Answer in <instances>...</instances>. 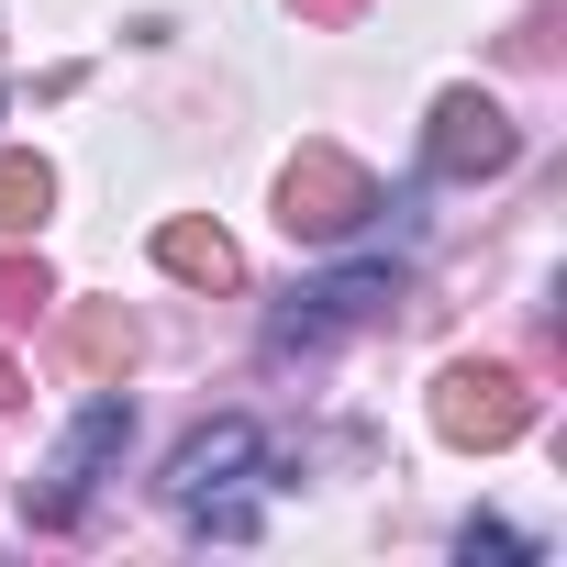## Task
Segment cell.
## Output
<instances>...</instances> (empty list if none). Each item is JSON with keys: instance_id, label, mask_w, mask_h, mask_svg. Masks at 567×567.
Here are the masks:
<instances>
[{"instance_id": "4", "label": "cell", "mask_w": 567, "mask_h": 567, "mask_svg": "<svg viewBox=\"0 0 567 567\" xmlns=\"http://www.w3.org/2000/svg\"><path fill=\"white\" fill-rule=\"evenodd\" d=\"M423 167L434 178H501L512 167V123L489 90H445L434 101V134H423Z\"/></svg>"}, {"instance_id": "1", "label": "cell", "mask_w": 567, "mask_h": 567, "mask_svg": "<svg viewBox=\"0 0 567 567\" xmlns=\"http://www.w3.org/2000/svg\"><path fill=\"white\" fill-rule=\"evenodd\" d=\"M123 445H134V401H123V390H90V401H79V423L56 434V456L23 478V512H34L45 534H56V523H79V512H90V489L112 478V456H123Z\"/></svg>"}, {"instance_id": "6", "label": "cell", "mask_w": 567, "mask_h": 567, "mask_svg": "<svg viewBox=\"0 0 567 567\" xmlns=\"http://www.w3.org/2000/svg\"><path fill=\"white\" fill-rule=\"evenodd\" d=\"M267 467V445H256V423H212V434H189L178 456H167V501L178 512H212L223 489H245Z\"/></svg>"}, {"instance_id": "5", "label": "cell", "mask_w": 567, "mask_h": 567, "mask_svg": "<svg viewBox=\"0 0 567 567\" xmlns=\"http://www.w3.org/2000/svg\"><path fill=\"white\" fill-rule=\"evenodd\" d=\"M523 423H534V401H523L512 368H445V390H434V434L445 445H512Z\"/></svg>"}, {"instance_id": "11", "label": "cell", "mask_w": 567, "mask_h": 567, "mask_svg": "<svg viewBox=\"0 0 567 567\" xmlns=\"http://www.w3.org/2000/svg\"><path fill=\"white\" fill-rule=\"evenodd\" d=\"M123 346H134V334H123V323H112V312H90V323H79V357H90V368H112V357H123Z\"/></svg>"}, {"instance_id": "7", "label": "cell", "mask_w": 567, "mask_h": 567, "mask_svg": "<svg viewBox=\"0 0 567 567\" xmlns=\"http://www.w3.org/2000/svg\"><path fill=\"white\" fill-rule=\"evenodd\" d=\"M156 267L189 278V290H234V278H245V256H234L223 223H156Z\"/></svg>"}, {"instance_id": "10", "label": "cell", "mask_w": 567, "mask_h": 567, "mask_svg": "<svg viewBox=\"0 0 567 567\" xmlns=\"http://www.w3.org/2000/svg\"><path fill=\"white\" fill-rule=\"evenodd\" d=\"M456 556H467V567H478V556H534V545H523V534H512V523H467V534H456Z\"/></svg>"}, {"instance_id": "3", "label": "cell", "mask_w": 567, "mask_h": 567, "mask_svg": "<svg viewBox=\"0 0 567 567\" xmlns=\"http://www.w3.org/2000/svg\"><path fill=\"white\" fill-rule=\"evenodd\" d=\"M390 290H401L390 267H334V278H312V290H290V312L267 323V346H278V357H290V346H334V334L368 323Z\"/></svg>"}, {"instance_id": "2", "label": "cell", "mask_w": 567, "mask_h": 567, "mask_svg": "<svg viewBox=\"0 0 567 567\" xmlns=\"http://www.w3.org/2000/svg\"><path fill=\"white\" fill-rule=\"evenodd\" d=\"M368 212H379V178H368L346 145H301L290 178H278V223H290L301 245H346Z\"/></svg>"}, {"instance_id": "13", "label": "cell", "mask_w": 567, "mask_h": 567, "mask_svg": "<svg viewBox=\"0 0 567 567\" xmlns=\"http://www.w3.org/2000/svg\"><path fill=\"white\" fill-rule=\"evenodd\" d=\"M301 12H357V0H301Z\"/></svg>"}, {"instance_id": "8", "label": "cell", "mask_w": 567, "mask_h": 567, "mask_svg": "<svg viewBox=\"0 0 567 567\" xmlns=\"http://www.w3.org/2000/svg\"><path fill=\"white\" fill-rule=\"evenodd\" d=\"M45 200H56L45 156H0V234H34V223H45Z\"/></svg>"}, {"instance_id": "12", "label": "cell", "mask_w": 567, "mask_h": 567, "mask_svg": "<svg viewBox=\"0 0 567 567\" xmlns=\"http://www.w3.org/2000/svg\"><path fill=\"white\" fill-rule=\"evenodd\" d=\"M12 390H23V368H12V357H0V401H12Z\"/></svg>"}, {"instance_id": "9", "label": "cell", "mask_w": 567, "mask_h": 567, "mask_svg": "<svg viewBox=\"0 0 567 567\" xmlns=\"http://www.w3.org/2000/svg\"><path fill=\"white\" fill-rule=\"evenodd\" d=\"M23 312H45V267L34 256H0V323H23Z\"/></svg>"}]
</instances>
